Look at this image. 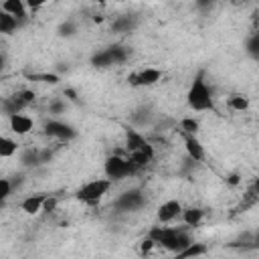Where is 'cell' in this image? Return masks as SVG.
<instances>
[{
    "label": "cell",
    "mask_w": 259,
    "mask_h": 259,
    "mask_svg": "<svg viewBox=\"0 0 259 259\" xmlns=\"http://www.w3.org/2000/svg\"><path fill=\"white\" fill-rule=\"evenodd\" d=\"M150 237L154 239L156 245H160L162 249H166L174 255L182 253L184 249H188L192 245L190 235L186 233V229H180V227H154L150 231Z\"/></svg>",
    "instance_id": "6da1fadb"
},
{
    "label": "cell",
    "mask_w": 259,
    "mask_h": 259,
    "mask_svg": "<svg viewBox=\"0 0 259 259\" xmlns=\"http://www.w3.org/2000/svg\"><path fill=\"white\" fill-rule=\"evenodd\" d=\"M186 103L192 111H208L214 107V101H212V91L210 87L206 85L204 81V73L200 71L194 81L190 83L188 87V93H186Z\"/></svg>",
    "instance_id": "7a4b0ae2"
},
{
    "label": "cell",
    "mask_w": 259,
    "mask_h": 259,
    "mask_svg": "<svg viewBox=\"0 0 259 259\" xmlns=\"http://www.w3.org/2000/svg\"><path fill=\"white\" fill-rule=\"evenodd\" d=\"M103 172H105V178H109L111 182H117V180H123V178H130L138 172V166L130 160V158H123V156H109L103 164Z\"/></svg>",
    "instance_id": "3957f363"
},
{
    "label": "cell",
    "mask_w": 259,
    "mask_h": 259,
    "mask_svg": "<svg viewBox=\"0 0 259 259\" xmlns=\"http://www.w3.org/2000/svg\"><path fill=\"white\" fill-rule=\"evenodd\" d=\"M111 188V180L109 178H93L89 182H85L79 190H77V198L85 204H97L107 190Z\"/></svg>",
    "instance_id": "277c9868"
},
{
    "label": "cell",
    "mask_w": 259,
    "mask_h": 259,
    "mask_svg": "<svg viewBox=\"0 0 259 259\" xmlns=\"http://www.w3.org/2000/svg\"><path fill=\"white\" fill-rule=\"evenodd\" d=\"M127 57H130V51L125 47H107V49L95 53L91 57V63H93V67L105 69V67H111V65L125 63Z\"/></svg>",
    "instance_id": "5b68a950"
},
{
    "label": "cell",
    "mask_w": 259,
    "mask_h": 259,
    "mask_svg": "<svg viewBox=\"0 0 259 259\" xmlns=\"http://www.w3.org/2000/svg\"><path fill=\"white\" fill-rule=\"evenodd\" d=\"M144 204H146V196H144V192L138 190V188H132V190L121 192V194L115 198V202H113V206H115L117 210H121V212H136V210H140Z\"/></svg>",
    "instance_id": "8992f818"
},
{
    "label": "cell",
    "mask_w": 259,
    "mask_h": 259,
    "mask_svg": "<svg viewBox=\"0 0 259 259\" xmlns=\"http://www.w3.org/2000/svg\"><path fill=\"white\" fill-rule=\"evenodd\" d=\"M125 146H127L130 156H134V154H144V156H148V158H154V148H152V144H150L140 132H136V130H132V127L125 130Z\"/></svg>",
    "instance_id": "52a82bcc"
},
{
    "label": "cell",
    "mask_w": 259,
    "mask_h": 259,
    "mask_svg": "<svg viewBox=\"0 0 259 259\" xmlns=\"http://www.w3.org/2000/svg\"><path fill=\"white\" fill-rule=\"evenodd\" d=\"M32 101H34V93L28 91V89H22V91L14 93L12 97H6L4 103H2V109H4V113L10 117V115H14V113H22V109H24L26 105H30Z\"/></svg>",
    "instance_id": "ba28073f"
},
{
    "label": "cell",
    "mask_w": 259,
    "mask_h": 259,
    "mask_svg": "<svg viewBox=\"0 0 259 259\" xmlns=\"http://www.w3.org/2000/svg\"><path fill=\"white\" fill-rule=\"evenodd\" d=\"M45 134L59 140V142H69L77 136V130L71 125V123H65L61 119H49L45 123Z\"/></svg>",
    "instance_id": "9c48e42d"
},
{
    "label": "cell",
    "mask_w": 259,
    "mask_h": 259,
    "mask_svg": "<svg viewBox=\"0 0 259 259\" xmlns=\"http://www.w3.org/2000/svg\"><path fill=\"white\" fill-rule=\"evenodd\" d=\"M160 79H162V71H160V69L146 67V69H140V71L132 73L127 81H130L132 85H136V87H152V85H156Z\"/></svg>",
    "instance_id": "30bf717a"
},
{
    "label": "cell",
    "mask_w": 259,
    "mask_h": 259,
    "mask_svg": "<svg viewBox=\"0 0 259 259\" xmlns=\"http://www.w3.org/2000/svg\"><path fill=\"white\" fill-rule=\"evenodd\" d=\"M156 217H158V223L168 225V223H172L174 219L182 217V204H180L178 200H166V202H162V204L158 206Z\"/></svg>",
    "instance_id": "8fae6325"
},
{
    "label": "cell",
    "mask_w": 259,
    "mask_h": 259,
    "mask_svg": "<svg viewBox=\"0 0 259 259\" xmlns=\"http://www.w3.org/2000/svg\"><path fill=\"white\" fill-rule=\"evenodd\" d=\"M184 136V148H186V154L192 162H202L204 160V146L200 144V140L196 136H190V134H182Z\"/></svg>",
    "instance_id": "7c38bea8"
},
{
    "label": "cell",
    "mask_w": 259,
    "mask_h": 259,
    "mask_svg": "<svg viewBox=\"0 0 259 259\" xmlns=\"http://www.w3.org/2000/svg\"><path fill=\"white\" fill-rule=\"evenodd\" d=\"M49 194H32V196H26L22 202H20V210H24L26 214H36L45 208V202H47Z\"/></svg>",
    "instance_id": "4fadbf2b"
},
{
    "label": "cell",
    "mask_w": 259,
    "mask_h": 259,
    "mask_svg": "<svg viewBox=\"0 0 259 259\" xmlns=\"http://www.w3.org/2000/svg\"><path fill=\"white\" fill-rule=\"evenodd\" d=\"M8 119H10V130L16 136H24V134H28L32 130V119L28 115H24V113H14Z\"/></svg>",
    "instance_id": "5bb4252c"
},
{
    "label": "cell",
    "mask_w": 259,
    "mask_h": 259,
    "mask_svg": "<svg viewBox=\"0 0 259 259\" xmlns=\"http://www.w3.org/2000/svg\"><path fill=\"white\" fill-rule=\"evenodd\" d=\"M26 8H28V4H24L22 0H6V2L2 4V12H6V14H10V16H14V18H18L20 22L26 18Z\"/></svg>",
    "instance_id": "9a60e30c"
},
{
    "label": "cell",
    "mask_w": 259,
    "mask_h": 259,
    "mask_svg": "<svg viewBox=\"0 0 259 259\" xmlns=\"http://www.w3.org/2000/svg\"><path fill=\"white\" fill-rule=\"evenodd\" d=\"M136 24H138V18L136 16H132V14H123V16H117L115 20H113V24H111V30H115V32H130V30H134L136 28Z\"/></svg>",
    "instance_id": "2e32d148"
},
{
    "label": "cell",
    "mask_w": 259,
    "mask_h": 259,
    "mask_svg": "<svg viewBox=\"0 0 259 259\" xmlns=\"http://www.w3.org/2000/svg\"><path fill=\"white\" fill-rule=\"evenodd\" d=\"M202 219H204V210L202 208H194L192 206V208L182 210V221H184L186 227H198Z\"/></svg>",
    "instance_id": "e0dca14e"
},
{
    "label": "cell",
    "mask_w": 259,
    "mask_h": 259,
    "mask_svg": "<svg viewBox=\"0 0 259 259\" xmlns=\"http://www.w3.org/2000/svg\"><path fill=\"white\" fill-rule=\"evenodd\" d=\"M18 26H20V20L18 18H14V16H10L6 12H0V32L12 34V32H16Z\"/></svg>",
    "instance_id": "ac0fdd59"
},
{
    "label": "cell",
    "mask_w": 259,
    "mask_h": 259,
    "mask_svg": "<svg viewBox=\"0 0 259 259\" xmlns=\"http://www.w3.org/2000/svg\"><path fill=\"white\" fill-rule=\"evenodd\" d=\"M150 119H152V109H150V107H146V105L138 107V109L132 113V121H134V125L144 127L146 123H150Z\"/></svg>",
    "instance_id": "d6986e66"
},
{
    "label": "cell",
    "mask_w": 259,
    "mask_h": 259,
    "mask_svg": "<svg viewBox=\"0 0 259 259\" xmlns=\"http://www.w3.org/2000/svg\"><path fill=\"white\" fill-rule=\"evenodd\" d=\"M245 51H247V55H249L251 59L259 61V30H255L253 34L247 36V40H245Z\"/></svg>",
    "instance_id": "ffe728a7"
},
{
    "label": "cell",
    "mask_w": 259,
    "mask_h": 259,
    "mask_svg": "<svg viewBox=\"0 0 259 259\" xmlns=\"http://www.w3.org/2000/svg\"><path fill=\"white\" fill-rule=\"evenodd\" d=\"M16 150H18V144L14 140H10V138L0 140V158H10L16 154Z\"/></svg>",
    "instance_id": "44dd1931"
},
{
    "label": "cell",
    "mask_w": 259,
    "mask_h": 259,
    "mask_svg": "<svg viewBox=\"0 0 259 259\" xmlns=\"http://www.w3.org/2000/svg\"><path fill=\"white\" fill-rule=\"evenodd\" d=\"M204 251H206L204 245H200V243H192L188 249H184L182 253H178L176 259H192V257H196V255H202Z\"/></svg>",
    "instance_id": "7402d4cb"
},
{
    "label": "cell",
    "mask_w": 259,
    "mask_h": 259,
    "mask_svg": "<svg viewBox=\"0 0 259 259\" xmlns=\"http://www.w3.org/2000/svg\"><path fill=\"white\" fill-rule=\"evenodd\" d=\"M229 107H231L233 111H245V109L249 107V99L243 97V95H233V97L229 99Z\"/></svg>",
    "instance_id": "603a6c76"
},
{
    "label": "cell",
    "mask_w": 259,
    "mask_h": 259,
    "mask_svg": "<svg viewBox=\"0 0 259 259\" xmlns=\"http://www.w3.org/2000/svg\"><path fill=\"white\" fill-rule=\"evenodd\" d=\"M198 121L194 119V117H184L182 121H180V130H182V134H190V136H196V132H198Z\"/></svg>",
    "instance_id": "cb8c5ba5"
},
{
    "label": "cell",
    "mask_w": 259,
    "mask_h": 259,
    "mask_svg": "<svg viewBox=\"0 0 259 259\" xmlns=\"http://www.w3.org/2000/svg\"><path fill=\"white\" fill-rule=\"evenodd\" d=\"M22 164H26V166L42 164V156H40V152H36V150H26L24 156H22Z\"/></svg>",
    "instance_id": "d4e9b609"
},
{
    "label": "cell",
    "mask_w": 259,
    "mask_h": 259,
    "mask_svg": "<svg viewBox=\"0 0 259 259\" xmlns=\"http://www.w3.org/2000/svg\"><path fill=\"white\" fill-rule=\"evenodd\" d=\"M10 190H12V182H10L8 178H2V180H0V200H2V202L10 196Z\"/></svg>",
    "instance_id": "484cf974"
},
{
    "label": "cell",
    "mask_w": 259,
    "mask_h": 259,
    "mask_svg": "<svg viewBox=\"0 0 259 259\" xmlns=\"http://www.w3.org/2000/svg\"><path fill=\"white\" fill-rule=\"evenodd\" d=\"M59 34L61 36H73L75 34V24L73 22H65L59 26Z\"/></svg>",
    "instance_id": "4316f807"
},
{
    "label": "cell",
    "mask_w": 259,
    "mask_h": 259,
    "mask_svg": "<svg viewBox=\"0 0 259 259\" xmlns=\"http://www.w3.org/2000/svg\"><path fill=\"white\" fill-rule=\"evenodd\" d=\"M49 111H51V113H63V111H65V101H61V99L53 101V103L49 105Z\"/></svg>",
    "instance_id": "83f0119b"
},
{
    "label": "cell",
    "mask_w": 259,
    "mask_h": 259,
    "mask_svg": "<svg viewBox=\"0 0 259 259\" xmlns=\"http://www.w3.org/2000/svg\"><path fill=\"white\" fill-rule=\"evenodd\" d=\"M154 245H156V243H154V239H152V237L144 239V241H142V253H150Z\"/></svg>",
    "instance_id": "f1b7e54d"
},
{
    "label": "cell",
    "mask_w": 259,
    "mask_h": 259,
    "mask_svg": "<svg viewBox=\"0 0 259 259\" xmlns=\"http://www.w3.org/2000/svg\"><path fill=\"white\" fill-rule=\"evenodd\" d=\"M65 95H67V97H69V99H73V101H75V99H77V97H75V93H73V91H71V89H67V91H65Z\"/></svg>",
    "instance_id": "f546056e"
},
{
    "label": "cell",
    "mask_w": 259,
    "mask_h": 259,
    "mask_svg": "<svg viewBox=\"0 0 259 259\" xmlns=\"http://www.w3.org/2000/svg\"><path fill=\"white\" fill-rule=\"evenodd\" d=\"M229 182H231V184H237V182H239V176H237V174H233V176L229 178Z\"/></svg>",
    "instance_id": "4dcf8cb0"
},
{
    "label": "cell",
    "mask_w": 259,
    "mask_h": 259,
    "mask_svg": "<svg viewBox=\"0 0 259 259\" xmlns=\"http://www.w3.org/2000/svg\"><path fill=\"white\" fill-rule=\"evenodd\" d=\"M251 188H253V190H255V192H257V194H259V180H255V182H253V186H251Z\"/></svg>",
    "instance_id": "1f68e13d"
},
{
    "label": "cell",
    "mask_w": 259,
    "mask_h": 259,
    "mask_svg": "<svg viewBox=\"0 0 259 259\" xmlns=\"http://www.w3.org/2000/svg\"><path fill=\"white\" fill-rule=\"evenodd\" d=\"M253 247H259V231H257V235H255V241H253Z\"/></svg>",
    "instance_id": "d6a6232c"
},
{
    "label": "cell",
    "mask_w": 259,
    "mask_h": 259,
    "mask_svg": "<svg viewBox=\"0 0 259 259\" xmlns=\"http://www.w3.org/2000/svg\"><path fill=\"white\" fill-rule=\"evenodd\" d=\"M257 20H259V12H257Z\"/></svg>",
    "instance_id": "836d02e7"
}]
</instances>
